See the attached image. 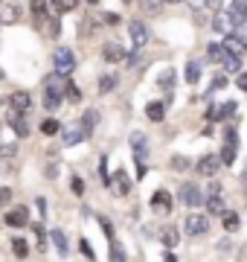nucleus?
Segmentation results:
<instances>
[{"label": "nucleus", "mask_w": 247, "mask_h": 262, "mask_svg": "<svg viewBox=\"0 0 247 262\" xmlns=\"http://www.w3.org/2000/svg\"><path fill=\"white\" fill-rule=\"evenodd\" d=\"M64 96H67V79L53 70V73L44 79V108H47V111H58V105H61Z\"/></svg>", "instance_id": "f257e3e1"}, {"label": "nucleus", "mask_w": 247, "mask_h": 262, "mask_svg": "<svg viewBox=\"0 0 247 262\" xmlns=\"http://www.w3.org/2000/svg\"><path fill=\"white\" fill-rule=\"evenodd\" d=\"M209 215L204 213H189L186 219H183V233L189 236V239H198V236H207L209 233Z\"/></svg>", "instance_id": "f03ea898"}, {"label": "nucleus", "mask_w": 247, "mask_h": 262, "mask_svg": "<svg viewBox=\"0 0 247 262\" xmlns=\"http://www.w3.org/2000/svg\"><path fill=\"white\" fill-rule=\"evenodd\" d=\"M53 67H56L58 76H70L73 70H76V56H73V50L70 47H58L56 53H53Z\"/></svg>", "instance_id": "7ed1b4c3"}, {"label": "nucleus", "mask_w": 247, "mask_h": 262, "mask_svg": "<svg viewBox=\"0 0 247 262\" xmlns=\"http://www.w3.org/2000/svg\"><path fill=\"white\" fill-rule=\"evenodd\" d=\"M178 201H181L183 207H198L204 204V195H201V189L198 184H181V189H178Z\"/></svg>", "instance_id": "20e7f679"}, {"label": "nucleus", "mask_w": 247, "mask_h": 262, "mask_svg": "<svg viewBox=\"0 0 247 262\" xmlns=\"http://www.w3.org/2000/svg\"><path fill=\"white\" fill-rule=\"evenodd\" d=\"M227 20H230V27L233 29H238L241 24H247V0H233V3H230Z\"/></svg>", "instance_id": "39448f33"}, {"label": "nucleus", "mask_w": 247, "mask_h": 262, "mask_svg": "<svg viewBox=\"0 0 247 262\" xmlns=\"http://www.w3.org/2000/svg\"><path fill=\"white\" fill-rule=\"evenodd\" d=\"M218 166H221V155H204V158L195 163V169H198L201 178H215Z\"/></svg>", "instance_id": "423d86ee"}, {"label": "nucleus", "mask_w": 247, "mask_h": 262, "mask_svg": "<svg viewBox=\"0 0 247 262\" xmlns=\"http://www.w3.org/2000/svg\"><path fill=\"white\" fill-rule=\"evenodd\" d=\"M3 225L6 227H27L29 225V210L23 204L12 207L9 213H6V219H3Z\"/></svg>", "instance_id": "0eeeda50"}, {"label": "nucleus", "mask_w": 247, "mask_h": 262, "mask_svg": "<svg viewBox=\"0 0 247 262\" xmlns=\"http://www.w3.org/2000/svg\"><path fill=\"white\" fill-rule=\"evenodd\" d=\"M128 32H131V41H134V47L140 50L149 44V38H152V32H149V27H145L143 20H131L128 24Z\"/></svg>", "instance_id": "6e6552de"}, {"label": "nucleus", "mask_w": 247, "mask_h": 262, "mask_svg": "<svg viewBox=\"0 0 247 262\" xmlns=\"http://www.w3.org/2000/svg\"><path fill=\"white\" fill-rule=\"evenodd\" d=\"M6 122H9L12 128H15V134H18V137H29V120H27V114H18V111H6Z\"/></svg>", "instance_id": "1a4fd4ad"}, {"label": "nucleus", "mask_w": 247, "mask_h": 262, "mask_svg": "<svg viewBox=\"0 0 247 262\" xmlns=\"http://www.w3.org/2000/svg\"><path fill=\"white\" fill-rule=\"evenodd\" d=\"M111 189H114L116 195H128L131 192V178H128L125 169H116L114 175H111Z\"/></svg>", "instance_id": "9d476101"}, {"label": "nucleus", "mask_w": 247, "mask_h": 262, "mask_svg": "<svg viewBox=\"0 0 247 262\" xmlns=\"http://www.w3.org/2000/svg\"><path fill=\"white\" fill-rule=\"evenodd\" d=\"M9 108L18 114H29V108H32V96L27 94V91H15V94L9 96Z\"/></svg>", "instance_id": "9b49d317"}, {"label": "nucleus", "mask_w": 247, "mask_h": 262, "mask_svg": "<svg viewBox=\"0 0 247 262\" xmlns=\"http://www.w3.org/2000/svg\"><path fill=\"white\" fill-rule=\"evenodd\" d=\"M171 204H175V201H171L169 189H157V192L152 195V210L154 213H169Z\"/></svg>", "instance_id": "f8f14e48"}, {"label": "nucleus", "mask_w": 247, "mask_h": 262, "mask_svg": "<svg viewBox=\"0 0 247 262\" xmlns=\"http://www.w3.org/2000/svg\"><path fill=\"white\" fill-rule=\"evenodd\" d=\"M50 242H53V248L58 251V256H61V259L70 253V239H67L64 230H50Z\"/></svg>", "instance_id": "ddd939ff"}, {"label": "nucleus", "mask_w": 247, "mask_h": 262, "mask_svg": "<svg viewBox=\"0 0 247 262\" xmlns=\"http://www.w3.org/2000/svg\"><path fill=\"white\" fill-rule=\"evenodd\" d=\"M102 58L105 61H111V64H116V61H125V50L119 47V44H116V41H108V44H105L102 47Z\"/></svg>", "instance_id": "4468645a"}, {"label": "nucleus", "mask_w": 247, "mask_h": 262, "mask_svg": "<svg viewBox=\"0 0 247 262\" xmlns=\"http://www.w3.org/2000/svg\"><path fill=\"white\" fill-rule=\"evenodd\" d=\"M204 204H207V213H209V215H224V213H227L224 198H221L218 192H209V198L204 201Z\"/></svg>", "instance_id": "2eb2a0df"}, {"label": "nucleus", "mask_w": 247, "mask_h": 262, "mask_svg": "<svg viewBox=\"0 0 247 262\" xmlns=\"http://www.w3.org/2000/svg\"><path fill=\"white\" fill-rule=\"evenodd\" d=\"M160 242L166 245L169 251H171V248H178V242H181V233H178V227H175V225H166V227H163V230H160Z\"/></svg>", "instance_id": "dca6fc26"}, {"label": "nucleus", "mask_w": 247, "mask_h": 262, "mask_svg": "<svg viewBox=\"0 0 247 262\" xmlns=\"http://www.w3.org/2000/svg\"><path fill=\"white\" fill-rule=\"evenodd\" d=\"M41 29H44L47 38H58V32H61V15H50V18L41 24Z\"/></svg>", "instance_id": "f3484780"}, {"label": "nucleus", "mask_w": 247, "mask_h": 262, "mask_svg": "<svg viewBox=\"0 0 247 262\" xmlns=\"http://www.w3.org/2000/svg\"><path fill=\"white\" fill-rule=\"evenodd\" d=\"M221 44H224V50H227L230 56H238V58H241V53H244V50H247L244 44H241V41H238V38H236V32H230V35L224 38Z\"/></svg>", "instance_id": "a211bd4d"}, {"label": "nucleus", "mask_w": 247, "mask_h": 262, "mask_svg": "<svg viewBox=\"0 0 247 262\" xmlns=\"http://www.w3.org/2000/svg\"><path fill=\"white\" fill-rule=\"evenodd\" d=\"M29 12H32V18H35V24H44V20L50 18L47 15V0H32V3H29Z\"/></svg>", "instance_id": "6ab92c4d"}, {"label": "nucleus", "mask_w": 247, "mask_h": 262, "mask_svg": "<svg viewBox=\"0 0 247 262\" xmlns=\"http://www.w3.org/2000/svg\"><path fill=\"white\" fill-rule=\"evenodd\" d=\"M96 122H99V111H96V108H87L79 125H82V128H85V134L90 137V134H93V128H96Z\"/></svg>", "instance_id": "aec40b11"}, {"label": "nucleus", "mask_w": 247, "mask_h": 262, "mask_svg": "<svg viewBox=\"0 0 247 262\" xmlns=\"http://www.w3.org/2000/svg\"><path fill=\"white\" fill-rule=\"evenodd\" d=\"M87 134H85V128H82V125H76V128H67L64 131V137H61V143H64V146H76L79 140H85Z\"/></svg>", "instance_id": "412c9836"}, {"label": "nucleus", "mask_w": 247, "mask_h": 262, "mask_svg": "<svg viewBox=\"0 0 247 262\" xmlns=\"http://www.w3.org/2000/svg\"><path fill=\"white\" fill-rule=\"evenodd\" d=\"M221 225H224V230H227V233H236L238 227H241V219H238V213L227 210V213L221 215Z\"/></svg>", "instance_id": "4be33fe9"}, {"label": "nucleus", "mask_w": 247, "mask_h": 262, "mask_svg": "<svg viewBox=\"0 0 247 262\" xmlns=\"http://www.w3.org/2000/svg\"><path fill=\"white\" fill-rule=\"evenodd\" d=\"M145 117H149L152 122H160L163 117H166V105L163 102H149L145 105Z\"/></svg>", "instance_id": "5701e85b"}, {"label": "nucleus", "mask_w": 247, "mask_h": 262, "mask_svg": "<svg viewBox=\"0 0 247 262\" xmlns=\"http://www.w3.org/2000/svg\"><path fill=\"white\" fill-rule=\"evenodd\" d=\"M15 20H18V6L0 3V24H15Z\"/></svg>", "instance_id": "b1692460"}, {"label": "nucleus", "mask_w": 247, "mask_h": 262, "mask_svg": "<svg viewBox=\"0 0 247 262\" xmlns=\"http://www.w3.org/2000/svg\"><path fill=\"white\" fill-rule=\"evenodd\" d=\"M50 6L56 15H64V12H73L79 6V0H50Z\"/></svg>", "instance_id": "393cba45"}, {"label": "nucleus", "mask_w": 247, "mask_h": 262, "mask_svg": "<svg viewBox=\"0 0 247 262\" xmlns=\"http://www.w3.org/2000/svg\"><path fill=\"white\" fill-rule=\"evenodd\" d=\"M116 82H119V79H116V73L99 76V94H111V91L116 88Z\"/></svg>", "instance_id": "a878e982"}, {"label": "nucleus", "mask_w": 247, "mask_h": 262, "mask_svg": "<svg viewBox=\"0 0 247 262\" xmlns=\"http://www.w3.org/2000/svg\"><path fill=\"white\" fill-rule=\"evenodd\" d=\"M186 82L189 84H198V79H201V61H195V58H192V61H186Z\"/></svg>", "instance_id": "bb28decb"}, {"label": "nucleus", "mask_w": 247, "mask_h": 262, "mask_svg": "<svg viewBox=\"0 0 247 262\" xmlns=\"http://www.w3.org/2000/svg\"><path fill=\"white\" fill-rule=\"evenodd\" d=\"M207 56L212 58V61H218V64H224V58H227L230 53L224 50V44H209V47H207Z\"/></svg>", "instance_id": "cd10ccee"}, {"label": "nucleus", "mask_w": 247, "mask_h": 262, "mask_svg": "<svg viewBox=\"0 0 247 262\" xmlns=\"http://www.w3.org/2000/svg\"><path fill=\"white\" fill-rule=\"evenodd\" d=\"M32 230H35V242H38V251H47V230H44V222H38V225H29Z\"/></svg>", "instance_id": "c85d7f7f"}, {"label": "nucleus", "mask_w": 247, "mask_h": 262, "mask_svg": "<svg viewBox=\"0 0 247 262\" xmlns=\"http://www.w3.org/2000/svg\"><path fill=\"white\" fill-rule=\"evenodd\" d=\"M157 84H160V91L171 94V88H175V70H163L160 79H157Z\"/></svg>", "instance_id": "c756f323"}, {"label": "nucleus", "mask_w": 247, "mask_h": 262, "mask_svg": "<svg viewBox=\"0 0 247 262\" xmlns=\"http://www.w3.org/2000/svg\"><path fill=\"white\" fill-rule=\"evenodd\" d=\"M108 262H128V259H125V248H122L119 242H116V239L111 242V253H108Z\"/></svg>", "instance_id": "7c9ffc66"}, {"label": "nucleus", "mask_w": 247, "mask_h": 262, "mask_svg": "<svg viewBox=\"0 0 247 262\" xmlns=\"http://www.w3.org/2000/svg\"><path fill=\"white\" fill-rule=\"evenodd\" d=\"M236 151H238V143H224V149H221V163H233L236 160Z\"/></svg>", "instance_id": "2f4dec72"}, {"label": "nucleus", "mask_w": 247, "mask_h": 262, "mask_svg": "<svg viewBox=\"0 0 247 262\" xmlns=\"http://www.w3.org/2000/svg\"><path fill=\"white\" fill-rule=\"evenodd\" d=\"M12 253L18 256V259H27L29 256V245L23 239H12Z\"/></svg>", "instance_id": "473e14b6"}, {"label": "nucleus", "mask_w": 247, "mask_h": 262, "mask_svg": "<svg viewBox=\"0 0 247 262\" xmlns=\"http://www.w3.org/2000/svg\"><path fill=\"white\" fill-rule=\"evenodd\" d=\"M79 251H82V256H85V259L96 262V253H93V248H90V242H87L85 236H82V239H79Z\"/></svg>", "instance_id": "72a5a7b5"}, {"label": "nucleus", "mask_w": 247, "mask_h": 262, "mask_svg": "<svg viewBox=\"0 0 247 262\" xmlns=\"http://www.w3.org/2000/svg\"><path fill=\"white\" fill-rule=\"evenodd\" d=\"M224 70H227V73H238V70H241V58H238V56H227V58H224Z\"/></svg>", "instance_id": "f704fd0d"}, {"label": "nucleus", "mask_w": 247, "mask_h": 262, "mask_svg": "<svg viewBox=\"0 0 247 262\" xmlns=\"http://www.w3.org/2000/svg\"><path fill=\"white\" fill-rule=\"evenodd\" d=\"M236 108H238L236 102H224V105L218 108V120H230V117L236 114Z\"/></svg>", "instance_id": "c9c22d12"}, {"label": "nucleus", "mask_w": 247, "mask_h": 262, "mask_svg": "<svg viewBox=\"0 0 247 262\" xmlns=\"http://www.w3.org/2000/svg\"><path fill=\"white\" fill-rule=\"evenodd\" d=\"M99 225H102V233L114 242V222H111V219H105V215H99Z\"/></svg>", "instance_id": "e433bc0d"}, {"label": "nucleus", "mask_w": 247, "mask_h": 262, "mask_svg": "<svg viewBox=\"0 0 247 262\" xmlns=\"http://www.w3.org/2000/svg\"><path fill=\"white\" fill-rule=\"evenodd\" d=\"M41 131H44L47 137H53V134H58V131H61V125H58L56 120H47V122H44V125H41Z\"/></svg>", "instance_id": "4c0bfd02"}, {"label": "nucleus", "mask_w": 247, "mask_h": 262, "mask_svg": "<svg viewBox=\"0 0 247 262\" xmlns=\"http://www.w3.org/2000/svg\"><path fill=\"white\" fill-rule=\"evenodd\" d=\"M79 96H82V94H79V88H76L73 82H70V79H67V99H73V102H79Z\"/></svg>", "instance_id": "58836bf2"}, {"label": "nucleus", "mask_w": 247, "mask_h": 262, "mask_svg": "<svg viewBox=\"0 0 247 262\" xmlns=\"http://www.w3.org/2000/svg\"><path fill=\"white\" fill-rule=\"evenodd\" d=\"M160 3H163V0H143V9L149 12V15H154V12L160 9Z\"/></svg>", "instance_id": "ea45409f"}, {"label": "nucleus", "mask_w": 247, "mask_h": 262, "mask_svg": "<svg viewBox=\"0 0 247 262\" xmlns=\"http://www.w3.org/2000/svg\"><path fill=\"white\" fill-rule=\"evenodd\" d=\"M233 32H236V38H238V41H241V44L247 47V24H241V27L233 29Z\"/></svg>", "instance_id": "a19ab883"}, {"label": "nucleus", "mask_w": 247, "mask_h": 262, "mask_svg": "<svg viewBox=\"0 0 247 262\" xmlns=\"http://www.w3.org/2000/svg\"><path fill=\"white\" fill-rule=\"evenodd\" d=\"M12 201V189H6V187H0V207H6Z\"/></svg>", "instance_id": "79ce46f5"}, {"label": "nucleus", "mask_w": 247, "mask_h": 262, "mask_svg": "<svg viewBox=\"0 0 247 262\" xmlns=\"http://www.w3.org/2000/svg\"><path fill=\"white\" fill-rule=\"evenodd\" d=\"M212 88H215V91H224V88H227V76H215V79H212Z\"/></svg>", "instance_id": "37998d69"}, {"label": "nucleus", "mask_w": 247, "mask_h": 262, "mask_svg": "<svg viewBox=\"0 0 247 262\" xmlns=\"http://www.w3.org/2000/svg\"><path fill=\"white\" fill-rule=\"evenodd\" d=\"M224 143H238L236 128H224Z\"/></svg>", "instance_id": "c03bdc74"}, {"label": "nucleus", "mask_w": 247, "mask_h": 262, "mask_svg": "<svg viewBox=\"0 0 247 262\" xmlns=\"http://www.w3.org/2000/svg\"><path fill=\"white\" fill-rule=\"evenodd\" d=\"M171 166H175V169H186V166H189V160H186V158H171Z\"/></svg>", "instance_id": "a18cd8bd"}, {"label": "nucleus", "mask_w": 247, "mask_h": 262, "mask_svg": "<svg viewBox=\"0 0 247 262\" xmlns=\"http://www.w3.org/2000/svg\"><path fill=\"white\" fill-rule=\"evenodd\" d=\"M73 192H76V195H82V192H85V184H82V178H73Z\"/></svg>", "instance_id": "49530a36"}, {"label": "nucleus", "mask_w": 247, "mask_h": 262, "mask_svg": "<svg viewBox=\"0 0 247 262\" xmlns=\"http://www.w3.org/2000/svg\"><path fill=\"white\" fill-rule=\"evenodd\" d=\"M15 155V146H0V158H12Z\"/></svg>", "instance_id": "de8ad7c7"}, {"label": "nucleus", "mask_w": 247, "mask_h": 262, "mask_svg": "<svg viewBox=\"0 0 247 262\" xmlns=\"http://www.w3.org/2000/svg\"><path fill=\"white\" fill-rule=\"evenodd\" d=\"M221 6H224V0H209V9L215 12V15L221 12Z\"/></svg>", "instance_id": "09e8293b"}, {"label": "nucleus", "mask_w": 247, "mask_h": 262, "mask_svg": "<svg viewBox=\"0 0 247 262\" xmlns=\"http://www.w3.org/2000/svg\"><path fill=\"white\" fill-rule=\"evenodd\" d=\"M192 9H204V6H209V0H189Z\"/></svg>", "instance_id": "8fccbe9b"}, {"label": "nucleus", "mask_w": 247, "mask_h": 262, "mask_svg": "<svg viewBox=\"0 0 247 262\" xmlns=\"http://www.w3.org/2000/svg\"><path fill=\"white\" fill-rule=\"evenodd\" d=\"M38 213L47 215V198H38Z\"/></svg>", "instance_id": "3c124183"}, {"label": "nucleus", "mask_w": 247, "mask_h": 262, "mask_svg": "<svg viewBox=\"0 0 247 262\" xmlns=\"http://www.w3.org/2000/svg\"><path fill=\"white\" fill-rule=\"evenodd\" d=\"M238 88H241V91H247V73L238 76Z\"/></svg>", "instance_id": "603ef678"}, {"label": "nucleus", "mask_w": 247, "mask_h": 262, "mask_svg": "<svg viewBox=\"0 0 247 262\" xmlns=\"http://www.w3.org/2000/svg\"><path fill=\"white\" fill-rule=\"evenodd\" d=\"M163 262H178V259H175V253H171V251H166V253H163Z\"/></svg>", "instance_id": "864d4df0"}, {"label": "nucleus", "mask_w": 247, "mask_h": 262, "mask_svg": "<svg viewBox=\"0 0 247 262\" xmlns=\"http://www.w3.org/2000/svg\"><path fill=\"white\" fill-rule=\"evenodd\" d=\"M218 251H221V253H227V251H230V242H227V239H224V242H218Z\"/></svg>", "instance_id": "5fc2aeb1"}, {"label": "nucleus", "mask_w": 247, "mask_h": 262, "mask_svg": "<svg viewBox=\"0 0 247 262\" xmlns=\"http://www.w3.org/2000/svg\"><path fill=\"white\" fill-rule=\"evenodd\" d=\"M163 3H181V0H163Z\"/></svg>", "instance_id": "6e6d98bb"}, {"label": "nucleus", "mask_w": 247, "mask_h": 262, "mask_svg": "<svg viewBox=\"0 0 247 262\" xmlns=\"http://www.w3.org/2000/svg\"><path fill=\"white\" fill-rule=\"evenodd\" d=\"M0 84H3V70H0Z\"/></svg>", "instance_id": "4d7b16f0"}, {"label": "nucleus", "mask_w": 247, "mask_h": 262, "mask_svg": "<svg viewBox=\"0 0 247 262\" xmlns=\"http://www.w3.org/2000/svg\"><path fill=\"white\" fill-rule=\"evenodd\" d=\"M87 3H99V0H87Z\"/></svg>", "instance_id": "13d9d810"}, {"label": "nucleus", "mask_w": 247, "mask_h": 262, "mask_svg": "<svg viewBox=\"0 0 247 262\" xmlns=\"http://www.w3.org/2000/svg\"><path fill=\"white\" fill-rule=\"evenodd\" d=\"M244 184H247V172H244Z\"/></svg>", "instance_id": "bf43d9fd"}]
</instances>
